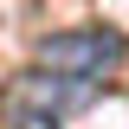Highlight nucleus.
<instances>
[{
  "label": "nucleus",
  "mask_w": 129,
  "mask_h": 129,
  "mask_svg": "<svg viewBox=\"0 0 129 129\" xmlns=\"http://www.w3.org/2000/svg\"><path fill=\"white\" fill-rule=\"evenodd\" d=\"M39 64L58 71V78H71V84H90V78H103V71L123 64V39H116L110 26L52 32V39H39Z\"/></svg>",
  "instance_id": "f257e3e1"
},
{
  "label": "nucleus",
  "mask_w": 129,
  "mask_h": 129,
  "mask_svg": "<svg viewBox=\"0 0 129 129\" xmlns=\"http://www.w3.org/2000/svg\"><path fill=\"white\" fill-rule=\"evenodd\" d=\"M7 129H58V110H39V103H13Z\"/></svg>",
  "instance_id": "f03ea898"
}]
</instances>
